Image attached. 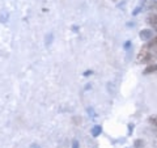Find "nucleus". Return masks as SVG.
Listing matches in <instances>:
<instances>
[{"label":"nucleus","instance_id":"f257e3e1","mask_svg":"<svg viewBox=\"0 0 157 148\" xmlns=\"http://www.w3.org/2000/svg\"><path fill=\"white\" fill-rule=\"evenodd\" d=\"M152 58H153V54H152V50L147 45L137 54V60L140 63H149L152 60Z\"/></svg>","mask_w":157,"mask_h":148},{"label":"nucleus","instance_id":"f03ea898","mask_svg":"<svg viewBox=\"0 0 157 148\" xmlns=\"http://www.w3.org/2000/svg\"><path fill=\"white\" fill-rule=\"evenodd\" d=\"M140 38L143 39V41H151V39L153 38V32H152L151 29H143V30L140 32Z\"/></svg>","mask_w":157,"mask_h":148},{"label":"nucleus","instance_id":"7ed1b4c3","mask_svg":"<svg viewBox=\"0 0 157 148\" xmlns=\"http://www.w3.org/2000/svg\"><path fill=\"white\" fill-rule=\"evenodd\" d=\"M147 22L149 24V26L152 29H155V30H157V13H153L151 14V16L147 18Z\"/></svg>","mask_w":157,"mask_h":148},{"label":"nucleus","instance_id":"20e7f679","mask_svg":"<svg viewBox=\"0 0 157 148\" xmlns=\"http://www.w3.org/2000/svg\"><path fill=\"white\" fill-rule=\"evenodd\" d=\"M157 72V64L156 63H152L144 70V75H151V73H156Z\"/></svg>","mask_w":157,"mask_h":148},{"label":"nucleus","instance_id":"39448f33","mask_svg":"<svg viewBox=\"0 0 157 148\" xmlns=\"http://www.w3.org/2000/svg\"><path fill=\"white\" fill-rule=\"evenodd\" d=\"M149 123H152L153 126L157 127V117H152V118H149Z\"/></svg>","mask_w":157,"mask_h":148},{"label":"nucleus","instance_id":"423d86ee","mask_svg":"<svg viewBox=\"0 0 157 148\" xmlns=\"http://www.w3.org/2000/svg\"><path fill=\"white\" fill-rule=\"evenodd\" d=\"M156 53H157V50H156Z\"/></svg>","mask_w":157,"mask_h":148}]
</instances>
